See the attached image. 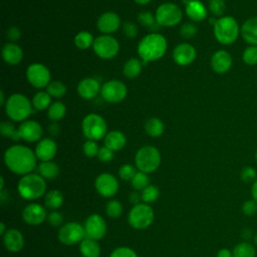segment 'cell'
Listing matches in <instances>:
<instances>
[{
    "instance_id": "46",
    "label": "cell",
    "mask_w": 257,
    "mask_h": 257,
    "mask_svg": "<svg viewBox=\"0 0 257 257\" xmlns=\"http://www.w3.org/2000/svg\"><path fill=\"white\" fill-rule=\"evenodd\" d=\"M138 21L141 25L149 28H151L157 22L156 17H154V15L150 11H142L138 15Z\"/></svg>"
},
{
    "instance_id": "64",
    "label": "cell",
    "mask_w": 257,
    "mask_h": 257,
    "mask_svg": "<svg viewBox=\"0 0 257 257\" xmlns=\"http://www.w3.org/2000/svg\"><path fill=\"white\" fill-rule=\"evenodd\" d=\"M255 160L257 162V149H256V152H255Z\"/></svg>"
},
{
    "instance_id": "4",
    "label": "cell",
    "mask_w": 257,
    "mask_h": 257,
    "mask_svg": "<svg viewBox=\"0 0 257 257\" xmlns=\"http://www.w3.org/2000/svg\"><path fill=\"white\" fill-rule=\"evenodd\" d=\"M213 27L215 38L218 42L224 45L234 43L237 40L241 29L237 20L232 16L220 17Z\"/></svg>"
},
{
    "instance_id": "28",
    "label": "cell",
    "mask_w": 257,
    "mask_h": 257,
    "mask_svg": "<svg viewBox=\"0 0 257 257\" xmlns=\"http://www.w3.org/2000/svg\"><path fill=\"white\" fill-rule=\"evenodd\" d=\"M79 251L83 257H99L100 247L96 240L84 238L79 243Z\"/></svg>"
},
{
    "instance_id": "31",
    "label": "cell",
    "mask_w": 257,
    "mask_h": 257,
    "mask_svg": "<svg viewBox=\"0 0 257 257\" xmlns=\"http://www.w3.org/2000/svg\"><path fill=\"white\" fill-rule=\"evenodd\" d=\"M145 131L150 137H160L164 133V123L158 117H150L145 122Z\"/></svg>"
},
{
    "instance_id": "40",
    "label": "cell",
    "mask_w": 257,
    "mask_h": 257,
    "mask_svg": "<svg viewBox=\"0 0 257 257\" xmlns=\"http://www.w3.org/2000/svg\"><path fill=\"white\" fill-rule=\"evenodd\" d=\"M0 133L3 137L11 138L13 141H19L20 136L18 134V128H15L14 124L8 121H3L0 124Z\"/></svg>"
},
{
    "instance_id": "54",
    "label": "cell",
    "mask_w": 257,
    "mask_h": 257,
    "mask_svg": "<svg viewBox=\"0 0 257 257\" xmlns=\"http://www.w3.org/2000/svg\"><path fill=\"white\" fill-rule=\"evenodd\" d=\"M20 36H21V32H20L19 28L16 26H12L7 30V37L12 41L18 40L20 38Z\"/></svg>"
},
{
    "instance_id": "8",
    "label": "cell",
    "mask_w": 257,
    "mask_h": 257,
    "mask_svg": "<svg viewBox=\"0 0 257 257\" xmlns=\"http://www.w3.org/2000/svg\"><path fill=\"white\" fill-rule=\"evenodd\" d=\"M155 214L151 206L146 203H140L135 205L127 217L130 225L138 230H143L148 228L154 221Z\"/></svg>"
},
{
    "instance_id": "5",
    "label": "cell",
    "mask_w": 257,
    "mask_h": 257,
    "mask_svg": "<svg viewBox=\"0 0 257 257\" xmlns=\"http://www.w3.org/2000/svg\"><path fill=\"white\" fill-rule=\"evenodd\" d=\"M6 114L14 121H24L32 112L30 100L21 93H14L5 103Z\"/></svg>"
},
{
    "instance_id": "43",
    "label": "cell",
    "mask_w": 257,
    "mask_h": 257,
    "mask_svg": "<svg viewBox=\"0 0 257 257\" xmlns=\"http://www.w3.org/2000/svg\"><path fill=\"white\" fill-rule=\"evenodd\" d=\"M209 9L214 16L222 17L225 12L226 4L224 0H210L209 1Z\"/></svg>"
},
{
    "instance_id": "45",
    "label": "cell",
    "mask_w": 257,
    "mask_h": 257,
    "mask_svg": "<svg viewBox=\"0 0 257 257\" xmlns=\"http://www.w3.org/2000/svg\"><path fill=\"white\" fill-rule=\"evenodd\" d=\"M240 178L245 183H252L253 184L257 179V172L253 167H250V166L244 167L241 170Z\"/></svg>"
},
{
    "instance_id": "14",
    "label": "cell",
    "mask_w": 257,
    "mask_h": 257,
    "mask_svg": "<svg viewBox=\"0 0 257 257\" xmlns=\"http://www.w3.org/2000/svg\"><path fill=\"white\" fill-rule=\"evenodd\" d=\"M85 238L99 240L104 237L106 233V223L104 219L98 214H92L88 216L83 225Z\"/></svg>"
},
{
    "instance_id": "16",
    "label": "cell",
    "mask_w": 257,
    "mask_h": 257,
    "mask_svg": "<svg viewBox=\"0 0 257 257\" xmlns=\"http://www.w3.org/2000/svg\"><path fill=\"white\" fill-rule=\"evenodd\" d=\"M22 218L25 223L31 226H37L40 225L47 219V213L46 209L37 203H31L27 205L23 212H22Z\"/></svg>"
},
{
    "instance_id": "38",
    "label": "cell",
    "mask_w": 257,
    "mask_h": 257,
    "mask_svg": "<svg viewBox=\"0 0 257 257\" xmlns=\"http://www.w3.org/2000/svg\"><path fill=\"white\" fill-rule=\"evenodd\" d=\"M142 195V201L146 204L154 203L156 202L160 197V191L158 187L154 185H149L146 189H144L141 193Z\"/></svg>"
},
{
    "instance_id": "10",
    "label": "cell",
    "mask_w": 257,
    "mask_h": 257,
    "mask_svg": "<svg viewBox=\"0 0 257 257\" xmlns=\"http://www.w3.org/2000/svg\"><path fill=\"white\" fill-rule=\"evenodd\" d=\"M94 53L103 59H110L114 57L119 50L118 41L110 35H100L94 39L92 44Z\"/></svg>"
},
{
    "instance_id": "53",
    "label": "cell",
    "mask_w": 257,
    "mask_h": 257,
    "mask_svg": "<svg viewBox=\"0 0 257 257\" xmlns=\"http://www.w3.org/2000/svg\"><path fill=\"white\" fill-rule=\"evenodd\" d=\"M123 32L126 37L134 38L138 34V27L135 23L132 22H125L123 25Z\"/></svg>"
},
{
    "instance_id": "33",
    "label": "cell",
    "mask_w": 257,
    "mask_h": 257,
    "mask_svg": "<svg viewBox=\"0 0 257 257\" xmlns=\"http://www.w3.org/2000/svg\"><path fill=\"white\" fill-rule=\"evenodd\" d=\"M255 254L254 246L245 241L237 244L232 251L233 257H255Z\"/></svg>"
},
{
    "instance_id": "61",
    "label": "cell",
    "mask_w": 257,
    "mask_h": 257,
    "mask_svg": "<svg viewBox=\"0 0 257 257\" xmlns=\"http://www.w3.org/2000/svg\"><path fill=\"white\" fill-rule=\"evenodd\" d=\"M0 95H1L0 103H1V104H4V103H6V102H5V98H4V92H3V91H0Z\"/></svg>"
},
{
    "instance_id": "20",
    "label": "cell",
    "mask_w": 257,
    "mask_h": 257,
    "mask_svg": "<svg viewBox=\"0 0 257 257\" xmlns=\"http://www.w3.org/2000/svg\"><path fill=\"white\" fill-rule=\"evenodd\" d=\"M231 54L223 49L217 50L211 57V67L217 73H226L232 66Z\"/></svg>"
},
{
    "instance_id": "30",
    "label": "cell",
    "mask_w": 257,
    "mask_h": 257,
    "mask_svg": "<svg viewBox=\"0 0 257 257\" xmlns=\"http://www.w3.org/2000/svg\"><path fill=\"white\" fill-rule=\"evenodd\" d=\"M64 202V197L62 193L58 190H51L45 194L44 204L45 207L55 211L56 209L60 208Z\"/></svg>"
},
{
    "instance_id": "13",
    "label": "cell",
    "mask_w": 257,
    "mask_h": 257,
    "mask_svg": "<svg viewBox=\"0 0 257 257\" xmlns=\"http://www.w3.org/2000/svg\"><path fill=\"white\" fill-rule=\"evenodd\" d=\"M26 77L31 85L42 88L50 83V71L41 63H32L27 67Z\"/></svg>"
},
{
    "instance_id": "7",
    "label": "cell",
    "mask_w": 257,
    "mask_h": 257,
    "mask_svg": "<svg viewBox=\"0 0 257 257\" xmlns=\"http://www.w3.org/2000/svg\"><path fill=\"white\" fill-rule=\"evenodd\" d=\"M82 132L87 140L98 141L106 136V122L96 113H88L82 120Z\"/></svg>"
},
{
    "instance_id": "62",
    "label": "cell",
    "mask_w": 257,
    "mask_h": 257,
    "mask_svg": "<svg viewBox=\"0 0 257 257\" xmlns=\"http://www.w3.org/2000/svg\"><path fill=\"white\" fill-rule=\"evenodd\" d=\"M0 182H1V183H0V191H1V190H3V188H4V178H3L2 176L0 177Z\"/></svg>"
},
{
    "instance_id": "57",
    "label": "cell",
    "mask_w": 257,
    "mask_h": 257,
    "mask_svg": "<svg viewBox=\"0 0 257 257\" xmlns=\"http://www.w3.org/2000/svg\"><path fill=\"white\" fill-rule=\"evenodd\" d=\"M251 195H252V198L257 202V179H256V181L252 184V187H251Z\"/></svg>"
},
{
    "instance_id": "18",
    "label": "cell",
    "mask_w": 257,
    "mask_h": 257,
    "mask_svg": "<svg viewBox=\"0 0 257 257\" xmlns=\"http://www.w3.org/2000/svg\"><path fill=\"white\" fill-rule=\"evenodd\" d=\"M173 58L179 65H189L196 58V49L189 43H180L174 48Z\"/></svg>"
},
{
    "instance_id": "36",
    "label": "cell",
    "mask_w": 257,
    "mask_h": 257,
    "mask_svg": "<svg viewBox=\"0 0 257 257\" xmlns=\"http://www.w3.org/2000/svg\"><path fill=\"white\" fill-rule=\"evenodd\" d=\"M66 112L65 104L61 101H55L48 107L47 115L51 120H59L61 119Z\"/></svg>"
},
{
    "instance_id": "41",
    "label": "cell",
    "mask_w": 257,
    "mask_h": 257,
    "mask_svg": "<svg viewBox=\"0 0 257 257\" xmlns=\"http://www.w3.org/2000/svg\"><path fill=\"white\" fill-rule=\"evenodd\" d=\"M242 60L247 65L257 64V46L250 45L244 49L242 54Z\"/></svg>"
},
{
    "instance_id": "6",
    "label": "cell",
    "mask_w": 257,
    "mask_h": 257,
    "mask_svg": "<svg viewBox=\"0 0 257 257\" xmlns=\"http://www.w3.org/2000/svg\"><path fill=\"white\" fill-rule=\"evenodd\" d=\"M135 163L141 172L147 174L155 172L161 165V154L153 146L142 147L136 154Z\"/></svg>"
},
{
    "instance_id": "1",
    "label": "cell",
    "mask_w": 257,
    "mask_h": 257,
    "mask_svg": "<svg viewBox=\"0 0 257 257\" xmlns=\"http://www.w3.org/2000/svg\"><path fill=\"white\" fill-rule=\"evenodd\" d=\"M35 153L28 147L14 145L8 148L4 154V163L6 167L14 174L27 175L36 167Z\"/></svg>"
},
{
    "instance_id": "63",
    "label": "cell",
    "mask_w": 257,
    "mask_h": 257,
    "mask_svg": "<svg viewBox=\"0 0 257 257\" xmlns=\"http://www.w3.org/2000/svg\"><path fill=\"white\" fill-rule=\"evenodd\" d=\"M254 243L257 245V232H256V234L254 235Z\"/></svg>"
},
{
    "instance_id": "39",
    "label": "cell",
    "mask_w": 257,
    "mask_h": 257,
    "mask_svg": "<svg viewBox=\"0 0 257 257\" xmlns=\"http://www.w3.org/2000/svg\"><path fill=\"white\" fill-rule=\"evenodd\" d=\"M47 92L50 96L59 98L66 93V87H65L64 83L61 81H58V80L51 81L47 85Z\"/></svg>"
},
{
    "instance_id": "22",
    "label": "cell",
    "mask_w": 257,
    "mask_h": 257,
    "mask_svg": "<svg viewBox=\"0 0 257 257\" xmlns=\"http://www.w3.org/2000/svg\"><path fill=\"white\" fill-rule=\"evenodd\" d=\"M3 243L8 251L19 252L24 246V237L19 230L9 229L3 235Z\"/></svg>"
},
{
    "instance_id": "2",
    "label": "cell",
    "mask_w": 257,
    "mask_h": 257,
    "mask_svg": "<svg viewBox=\"0 0 257 257\" xmlns=\"http://www.w3.org/2000/svg\"><path fill=\"white\" fill-rule=\"evenodd\" d=\"M167 50V40L159 33H150L139 42L138 53L146 65L164 56Z\"/></svg>"
},
{
    "instance_id": "24",
    "label": "cell",
    "mask_w": 257,
    "mask_h": 257,
    "mask_svg": "<svg viewBox=\"0 0 257 257\" xmlns=\"http://www.w3.org/2000/svg\"><path fill=\"white\" fill-rule=\"evenodd\" d=\"M77 92L84 99H92L98 92H100V86L95 78L87 77L79 81L77 85Z\"/></svg>"
},
{
    "instance_id": "15",
    "label": "cell",
    "mask_w": 257,
    "mask_h": 257,
    "mask_svg": "<svg viewBox=\"0 0 257 257\" xmlns=\"http://www.w3.org/2000/svg\"><path fill=\"white\" fill-rule=\"evenodd\" d=\"M94 187L100 196L110 198L117 193L118 182L111 174L102 173L95 179Z\"/></svg>"
},
{
    "instance_id": "58",
    "label": "cell",
    "mask_w": 257,
    "mask_h": 257,
    "mask_svg": "<svg viewBox=\"0 0 257 257\" xmlns=\"http://www.w3.org/2000/svg\"><path fill=\"white\" fill-rule=\"evenodd\" d=\"M49 132H50L51 135H57L58 132H59V126L57 124H54V123L51 124L49 126Z\"/></svg>"
},
{
    "instance_id": "44",
    "label": "cell",
    "mask_w": 257,
    "mask_h": 257,
    "mask_svg": "<svg viewBox=\"0 0 257 257\" xmlns=\"http://www.w3.org/2000/svg\"><path fill=\"white\" fill-rule=\"evenodd\" d=\"M137 174L136 168L130 164L122 165L118 170V176L124 181H132Z\"/></svg>"
},
{
    "instance_id": "49",
    "label": "cell",
    "mask_w": 257,
    "mask_h": 257,
    "mask_svg": "<svg viewBox=\"0 0 257 257\" xmlns=\"http://www.w3.org/2000/svg\"><path fill=\"white\" fill-rule=\"evenodd\" d=\"M198 28L195 24L193 23H185L184 25H182L181 29H180V34L182 37L184 38H192L197 34Z\"/></svg>"
},
{
    "instance_id": "35",
    "label": "cell",
    "mask_w": 257,
    "mask_h": 257,
    "mask_svg": "<svg viewBox=\"0 0 257 257\" xmlns=\"http://www.w3.org/2000/svg\"><path fill=\"white\" fill-rule=\"evenodd\" d=\"M51 96L48 94V92L39 91L37 92L33 98H32V105L37 110H44L48 106H50Z\"/></svg>"
},
{
    "instance_id": "60",
    "label": "cell",
    "mask_w": 257,
    "mask_h": 257,
    "mask_svg": "<svg viewBox=\"0 0 257 257\" xmlns=\"http://www.w3.org/2000/svg\"><path fill=\"white\" fill-rule=\"evenodd\" d=\"M5 229H6V227H5V224H4L3 222H1V223H0V234L4 235V234L6 233Z\"/></svg>"
},
{
    "instance_id": "59",
    "label": "cell",
    "mask_w": 257,
    "mask_h": 257,
    "mask_svg": "<svg viewBox=\"0 0 257 257\" xmlns=\"http://www.w3.org/2000/svg\"><path fill=\"white\" fill-rule=\"evenodd\" d=\"M137 4H140V5H145V4H148L149 2H151L152 0H134Z\"/></svg>"
},
{
    "instance_id": "48",
    "label": "cell",
    "mask_w": 257,
    "mask_h": 257,
    "mask_svg": "<svg viewBox=\"0 0 257 257\" xmlns=\"http://www.w3.org/2000/svg\"><path fill=\"white\" fill-rule=\"evenodd\" d=\"M109 257H138V254L135 250H133L130 247L121 246L115 248L111 253Z\"/></svg>"
},
{
    "instance_id": "12",
    "label": "cell",
    "mask_w": 257,
    "mask_h": 257,
    "mask_svg": "<svg viewBox=\"0 0 257 257\" xmlns=\"http://www.w3.org/2000/svg\"><path fill=\"white\" fill-rule=\"evenodd\" d=\"M127 88L125 84L119 80L112 79L104 82L100 87V94L107 102L116 103L123 100L126 96Z\"/></svg>"
},
{
    "instance_id": "29",
    "label": "cell",
    "mask_w": 257,
    "mask_h": 257,
    "mask_svg": "<svg viewBox=\"0 0 257 257\" xmlns=\"http://www.w3.org/2000/svg\"><path fill=\"white\" fill-rule=\"evenodd\" d=\"M38 173L44 180H53L59 174V167L52 161L41 162L38 166Z\"/></svg>"
},
{
    "instance_id": "9",
    "label": "cell",
    "mask_w": 257,
    "mask_h": 257,
    "mask_svg": "<svg viewBox=\"0 0 257 257\" xmlns=\"http://www.w3.org/2000/svg\"><path fill=\"white\" fill-rule=\"evenodd\" d=\"M156 21L165 27H172L180 23L183 12L175 3H164L160 5L156 11Z\"/></svg>"
},
{
    "instance_id": "23",
    "label": "cell",
    "mask_w": 257,
    "mask_h": 257,
    "mask_svg": "<svg viewBox=\"0 0 257 257\" xmlns=\"http://www.w3.org/2000/svg\"><path fill=\"white\" fill-rule=\"evenodd\" d=\"M187 16L195 21H203L207 17V9L200 0H183Z\"/></svg>"
},
{
    "instance_id": "17",
    "label": "cell",
    "mask_w": 257,
    "mask_h": 257,
    "mask_svg": "<svg viewBox=\"0 0 257 257\" xmlns=\"http://www.w3.org/2000/svg\"><path fill=\"white\" fill-rule=\"evenodd\" d=\"M42 133L43 131L40 123L35 120H24L18 127V134L20 136V139L28 143H34L39 141Z\"/></svg>"
},
{
    "instance_id": "26",
    "label": "cell",
    "mask_w": 257,
    "mask_h": 257,
    "mask_svg": "<svg viewBox=\"0 0 257 257\" xmlns=\"http://www.w3.org/2000/svg\"><path fill=\"white\" fill-rule=\"evenodd\" d=\"M2 57L8 64H18L23 58V51L20 46L15 43H7L2 48Z\"/></svg>"
},
{
    "instance_id": "21",
    "label": "cell",
    "mask_w": 257,
    "mask_h": 257,
    "mask_svg": "<svg viewBox=\"0 0 257 257\" xmlns=\"http://www.w3.org/2000/svg\"><path fill=\"white\" fill-rule=\"evenodd\" d=\"M57 152V145L51 139H43L39 141L35 148V156L41 162L51 161Z\"/></svg>"
},
{
    "instance_id": "11",
    "label": "cell",
    "mask_w": 257,
    "mask_h": 257,
    "mask_svg": "<svg viewBox=\"0 0 257 257\" xmlns=\"http://www.w3.org/2000/svg\"><path fill=\"white\" fill-rule=\"evenodd\" d=\"M84 238V228L77 222H68L62 225L58 231V240L64 245L80 243Z\"/></svg>"
},
{
    "instance_id": "25",
    "label": "cell",
    "mask_w": 257,
    "mask_h": 257,
    "mask_svg": "<svg viewBox=\"0 0 257 257\" xmlns=\"http://www.w3.org/2000/svg\"><path fill=\"white\" fill-rule=\"evenodd\" d=\"M240 34L247 43L257 46V17L247 19L241 26Z\"/></svg>"
},
{
    "instance_id": "19",
    "label": "cell",
    "mask_w": 257,
    "mask_h": 257,
    "mask_svg": "<svg viewBox=\"0 0 257 257\" xmlns=\"http://www.w3.org/2000/svg\"><path fill=\"white\" fill-rule=\"evenodd\" d=\"M120 25V19L114 12H105L99 16L96 22L98 30L105 35L115 32Z\"/></svg>"
},
{
    "instance_id": "56",
    "label": "cell",
    "mask_w": 257,
    "mask_h": 257,
    "mask_svg": "<svg viewBox=\"0 0 257 257\" xmlns=\"http://www.w3.org/2000/svg\"><path fill=\"white\" fill-rule=\"evenodd\" d=\"M217 257H233L232 252L227 248H222L218 251Z\"/></svg>"
},
{
    "instance_id": "50",
    "label": "cell",
    "mask_w": 257,
    "mask_h": 257,
    "mask_svg": "<svg viewBox=\"0 0 257 257\" xmlns=\"http://www.w3.org/2000/svg\"><path fill=\"white\" fill-rule=\"evenodd\" d=\"M242 212L246 216H253L257 213V202L254 199L247 200L242 205Z\"/></svg>"
},
{
    "instance_id": "3",
    "label": "cell",
    "mask_w": 257,
    "mask_h": 257,
    "mask_svg": "<svg viewBox=\"0 0 257 257\" xmlns=\"http://www.w3.org/2000/svg\"><path fill=\"white\" fill-rule=\"evenodd\" d=\"M18 193L25 200H36L46 191L45 180L39 174L29 173L22 176L18 182Z\"/></svg>"
},
{
    "instance_id": "34",
    "label": "cell",
    "mask_w": 257,
    "mask_h": 257,
    "mask_svg": "<svg viewBox=\"0 0 257 257\" xmlns=\"http://www.w3.org/2000/svg\"><path fill=\"white\" fill-rule=\"evenodd\" d=\"M93 42V36L88 31H80L74 37V44L79 49H87L90 46H92Z\"/></svg>"
},
{
    "instance_id": "55",
    "label": "cell",
    "mask_w": 257,
    "mask_h": 257,
    "mask_svg": "<svg viewBox=\"0 0 257 257\" xmlns=\"http://www.w3.org/2000/svg\"><path fill=\"white\" fill-rule=\"evenodd\" d=\"M130 201L131 203H133L134 205H137V204H140V201H142V195L140 193H138L137 191L135 192H132L130 194Z\"/></svg>"
},
{
    "instance_id": "42",
    "label": "cell",
    "mask_w": 257,
    "mask_h": 257,
    "mask_svg": "<svg viewBox=\"0 0 257 257\" xmlns=\"http://www.w3.org/2000/svg\"><path fill=\"white\" fill-rule=\"evenodd\" d=\"M105 212L110 218H118L122 213V205L117 200H110L105 206Z\"/></svg>"
},
{
    "instance_id": "32",
    "label": "cell",
    "mask_w": 257,
    "mask_h": 257,
    "mask_svg": "<svg viewBox=\"0 0 257 257\" xmlns=\"http://www.w3.org/2000/svg\"><path fill=\"white\" fill-rule=\"evenodd\" d=\"M122 71L125 77L136 78L142 71V62L138 58H131L124 63Z\"/></svg>"
},
{
    "instance_id": "27",
    "label": "cell",
    "mask_w": 257,
    "mask_h": 257,
    "mask_svg": "<svg viewBox=\"0 0 257 257\" xmlns=\"http://www.w3.org/2000/svg\"><path fill=\"white\" fill-rule=\"evenodd\" d=\"M125 136L119 131H111L104 137V146L113 152L121 150L125 146Z\"/></svg>"
},
{
    "instance_id": "37",
    "label": "cell",
    "mask_w": 257,
    "mask_h": 257,
    "mask_svg": "<svg viewBox=\"0 0 257 257\" xmlns=\"http://www.w3.org/2000/svg\"><path fill=\"white\" fill-rule=\"evenodd\" d=\"M132 186L137 191H143L150 185V178L147 173L144 172H137L135 177L133 178Z\"/></svg>"
},
{
    "instance_id": "47",
    "label": "cell",
    "mask_w": 257,
    "mask_h": 257,
    "mask_svg": "<svg viewBox=\"0 0 257 257\" xmlns=\"http://www.w3.org/2000/svg\"><path fill=\"white\" fill-rule=\"evenodd\" d=\"M83 153L86 157L88 158H93L95 156H97L99 148L96 144L95 141H91V140H87L84 144H83Z\"/></svg>"
},
{
    "instance_id": "51",
    "label": "cell",
    "mask_w": 257,
    "mask_h": 257,
    "mask_svg": "<svg viewBox=\"0 0 257 257\" xmlns=\"http://www.w3.org/2000/svg\"><path fill=\"white\" fill-rule=\"evenodd\" d=\"M47 221L52 227H61L63 223V216L58 211H52L47 215Z\"/></svg>"
},
{
    "instance_id": "52",
    "label": "cell",
    "mask_w": 257,
    "mask_h": 257,
    "mask_svg": "<svg viewBox=\"0 0 257 257\" xmlns=\"http://www.w3.org/2000/svg\"><path fill=\"white\" fill-rule=\"evenodd\" d=\"M97 158L99 159V161H101L103 163H107L113 159V151H111L107 147L103 146V147L99 148Z\"/></svg>"
}]
</instances>
